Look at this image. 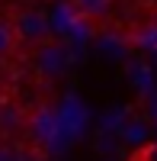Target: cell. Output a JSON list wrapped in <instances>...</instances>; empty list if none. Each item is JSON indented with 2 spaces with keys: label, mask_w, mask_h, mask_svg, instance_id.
<instances>
[{
  "label": "cell",
  "mask_w": 157,
  "mask_h": 161,
  "mask_svg": "<svg viewBox=\"0 0 157 161\" xmlns=\"http://www.w3.org/2000/svg\"><path fill=\"white\" fill-rule=\"evenodd\" d=\"M35 61H38V71H45V74H64L71 64V52L61 42H48V45H42Z\"/></svg>",
  "instance_id": "obj_2"
},
{
  "label": "cell",
  "mask_w": 157,
  "mask_h": 161,
  "mask_svg": "<svg viewBox=\"0 0 157 161\" xmlns=\"http://www.w3.org/2000/svg\"><path fill=\"white\" fill-rule=\"evenodd\" d=\"M26 123V113L16 103H0V136H13Z\"/></svg>",
  "instance_id": "obj_4"
},
{
  "label": "cell",
  "mask_w": 157,
  "mask_h": 161,
  "mask_svg": "<svg viewBox=\"0 0 157 161\" xmlns=\"http://www.w3.org/2000/svg\"><path fill=\"white\" fill-rule=\"evenodd\" d=\"M71 7L84 23H93V19H106L112 0H71Z\"/></svg>",
  "instance_id": "obj_3"
},
{
  "label": "cell",
  "mask_w": 157,
  "mask_h": 161,
  "mask_svg": "<svg viewBox=\"0 0 157 161\" xmlns=\"http://www.w3.org/2000/svg\"><path fill=\"white\" fill-rule=\"evenodd\" d=\"M13 29H16V39H23V42L29 45H42L48 32H51V19L45 16V13H35V10H26L16 16V23H13Z\"/></svg>",
  "instance_id": "obj_1"
},
{
  "label": "cell",
  "mask_w": 157,
  "mask_h": 161,
  "mask_svg": "<svg viewBox=\"0 0 157 161\" xmlns=\"http://www.w3.org/2000/svg\"><path fill=\"white\" fill-rule=\"evenodd\" d=\"M132 42L138 48H157V26H141L138 32H132Z\"/></svg>",
  "instance_id": "obj_6"
},
{
  "label": "cell",
  "mask_w": 157,
  "mask_h": 161,
  "mask_svg": "<svg viewBox=\"0 0 157 161\" xmlns=\"http://www.w3.org/2000/svg\"><path fill=\"white\" fill-rule=\"evenodd\" d=\"M122 136H125V142H141V139H144V123H138V119H135V123H128V126L122 129Z\"/></svg>",
  "instance_id": "obj_8"
},
{
  "label": "cell",
  "mask_w": 157,
  "mask_h": 161,
  "mask_svg": "<svg viewBox=\"0 0 157 161\" xmlns=\"http://www.w3.org/2000/svg\"><path fill=\"white\" fill-rule=\"evenodd\" d=\"M138 161H157V142L154 145H144V148L138 152Z\"/></svg>",
  "instance_id": "obj_9"
},
{
  "label": "cell",
  "mask_w": 157,
  "mask_h": 161,
  "mask_svg": "<svg viewBox=\"0 0 157 161\" xmlns=\"http://www.w3.org/2000/svg\"><path fill=\"white\" fill-rule=\"evenodd\" d=\"M13 45H16V29H13V23H0V58L10 55Z\"/></svg>",
  "instance_id": "obj_7"
},
{
  "label": "cell",
  "mask_w": 157,
  "mask_h": 161,
  "mask_svg": "<svg viewBox=\"0 0 157 161\" xmlns=\"http://www.w3.org/2000/svg\"><path fill=\"white\" fill-rule=\"evenodd\" d=\"M35 132H38L42 142H48L51 136H55V116H51L48 110H38L35 113Z\"/></svg>",
  "instance_id": "obj_5"
}]
</instances>
